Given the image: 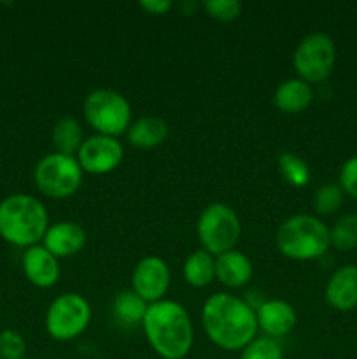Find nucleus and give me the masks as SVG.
<instances>
[{
  "instance_id": "obj_20",
  "label": "nucleus",
  "mask_w": 357,
  "mask_h": 359,
  "mask_svg": "<svg viewBox=\"0 0 357 359\" xmlns=\"http://www.w3.org/2000/svg\"><path fill=\"white\" fill-rule=\"evenodd\" d=\"M182 276L191 287H206L216 279V256L206 252L205 249H196L186 258Z\"/></svg>"
},
{
  "instance_id": "obj_19",
  "label": "nucleus",
  "mask_w": 357,
  "mask_h": 359,
  "mask_svg": "<svg viewBox=\"0 0 357 359\" xmlns=\"http://www.w3.org/2000/svg\"><path fill=\"white\" fill-rule=\"evenodd\" d=\"M147 309H149V304L142 297H139L133 290L119 291L114 297V302H112L114 321L118 323V326L126 330L142 326Z\"/></svg>"
},
{
  "instance_id": "obj_30",
  "label": "nucleus",
  "mask_w": 357,
  "mask_h": 359,
  "mask_svg": "<svg viewBox=\"0 0 357 359\" xmlns=\"http://www.w3.org/2000/svg\"><path fill=\"white\" fill-rule=\"evenodd\" d=\"M0 305H2V302H0Z\"/></svg>"
},
{
  "instance_id": "obj_25",
  "label": "nucleus",
  "mask_w": 357,
  "mask_h": 359,
  "mask_svg": "<svg viewBox=\"0 0 357 359\" xmlns=\"http://www.w3.org/2000/svg\"><path fill=\"white\" fill-rule=\"evenodd\" d=\"M240 359H284L282 347L270 337H255L240 351Z\"/></svg>"
},
{
  "instance_id": "obj_2",
  "label": "nucleus",
  "mask_w": 357,
  "mask_h": 359,
  "mask_svg": "<svg viewBox=\"0 0 357 359\" xmlns=\"http://www.w3.org/2000/svg\"><path fill=\"white\" fill-rule=\"evenodd\" d=\"M150 349L163 359H184L191 353L195 330L191 318L181 304L161 300L150 304L142 323Z\"/></svg>"
},
{
  "instance_id": "obj_8",
  "label": "nucleus",
  "mask_w": 357,
  "mask_h": 359,
  "mask_svg": "<svg viewBox=\"0 0 357 359\" xmlns=\"http://www.w3.org/2000/svg\"><path fill=\"white\" fill-rule=\"evenodd\" d=\"M293 65L304 83L317 84L328 79L336 65V44L331 35L314 32L301 39L294 49Z\"/></svg>"
},
{
  "instance_id": "obj_14",
  "label": "nucleus",
  "mask_w": 357,
  "mask_h": 359,
  "mask_svg": "<svg viewBox=\"0 0 357 359\" xmlns=\"http://www.w3.org/2000/svg\"><path fill=\"white\" fill-rule=\"evenodd\" d=\"M258 328L270 339L286 337L294 330L298 323V314L286 300H265L255 309Z\"/></svg>"
},
{
  "instance_id": "obj_11",
  "label": "nucleus",
  "mask_w": 357,
  "mask_h": 359,
  "mask_svg": "<svg viewBox=\"0 0 357 359\" xmlns=\"http://www.w3.org/2000/svg\"><path fill=\"white\" fill-rule=\"evenodd\" d=\"M170 280L172 273L168 263L160 256H146L133 269L132 290L150 305L164 300Z\"/></svg>"
},
{
  "instance_id": "obj_9",
  "label": "nucleus",
  "mask_w": 357,
  "mask_h": 359,
  "mask_svg": "<svg viewBox=\"0 0 357 359\" xmlns=\"http://www.w3.org/2000/svg\"><path fill=\"white\" fill-rule=\"evenodd\" d=\"M90 323V304L77 293L59 294L51 302L46 312V332L58 342H69L80 337Z\"/></svg>"
},
{
  "instance_id": "obj_3",
  "label": "nucleus",
  "mask_w": 357,
  "mask_h": 359,
  "mask_svg": "<svg viewBox=\"0 0 357 359\" xmlns=\"http://www.w3.org/2000/svg\"><path fill=\"white\" fill-rule=\"evenodd\" d=\"M49 228L44 203L27 193H14L0 202V237L16 248H31L42 242Z\"/></svg>"
},
{
  "instance_id": "obj_5",
  "label": "nucleus",
  "mask_w": 357,
  "mask_h": 359,
  "mask_svg": "<svg viewBox=\"0 0 357 359\" xmlns=\"http://www.w3.org/2000/svg\"><path fill=\"white\" fill-rule=\"evenodd\" d=\"M84 121L98 133L118 139L128 132L132 119V105L125 95L108 88L90 91L83 102Z\"/></svg>"
},
{
  "instance_id": "obj_6",
  "label": "nucleus",
  "mask_w": 357,
  "mask_h": 359,
  "mask_svg": "<svg viewBox=\"0 0 357 359\" xmlns=\"http://www.w3.org/2000/svg\"><path fill=\"white\" fill-rule=\"evenodd\" d=\"M196 235L202 249L212 256L233 251L241 235V223L234 209L226 203H210L202 210L196 223Z\"/></svg>"
},
{
  "instance_id": "obj_18",
  "label": "nucleus",
  "mask_w": 357,
  "mask_h": 359,
  "mask_svg": "<svg viewBox=\"0 0 357 359\" xmlns=\"http://www.w3.org/2000/svg\"><path fill=\"white\" fill-rule=\"evenodd\" d=\"M128 142L136 149H154L168 137V125L160 116H142L130 125Z\"/></svg>"
},
{
  "instance_id": "obj_21",
  "label": "nucleus",
  "mask_w": 357,
  "mask_h": 359,
  "mask_svg": "<svg viewBox=\"0 0 357 359\" xmlns=\"http://www.w3.org/2000/svg\"><path fill=\"white\" fill-rule=\"evenodd\" d=\"M51 139L56 149L55 153L65 154V156H77L84 142L80 123L72 116H63L52 126Z\"/></svg>"
},
{
  "instance_id": "obj_23",
  "label": "nucleus",
  "mask_w": 357,
  "mask_h": 359,
  "mask_svg": "<svg viewBox=\"0 0 357 359\" xmlns=\"http://www.w3.org/2000/svg\"><path fill=\"white\" fill-rule=\"evenodd\" d=\"M279 170L287 184L294 188H304L310 181V168L307 161L294 153H282L279 156Z\"/></svg>"
},
{
  "instance_id": "obj_31",
  "label": "nucleus",
  "mask_w": 357,
  "mask_h": 359,
  "mask_svg": "<svg viewBox=\"0 0 357 359\" xmlns=\"http://www.w3.org/2000/svg\"><path fill=\"white\" fill-rule=\"evenodd\" d=\"M24 359H28V358H24Z\"/></svg>"
},
{
  "instance_id": "obj_4",
  "label": "nucleus",
  "mask_w": 357,
  "mask_h": 359,
  "mask_svg": "<svg viewBox=\"0 0 357 359\" xmlns=\"http://www.w3.org/2000/svg\"><path fill=\"white\" fill-rule=\"evenodd\" d=\"M276 249L294 262H312L331 248L329 228L312 214H296L284 221L275 233Z\"/></svg>"
},
{
  "instance_id": "obj_7",
  "label": "nucleus",
  "mask_w": 357,
  "mask_h": 359,
  "mask_svg": "<svg viewBox=\"0 0 357 359\" xmlns=\"http://www.w3.org/2000/svg\"><path fill=\"white\" fill-rule=\"evenodd\" d=\"M83 168L76 156L46 154L34 168L35 188L49 198H69L83 184Z\"/></svg>"
},
{
  "instance_id": "obj_17",
  "label": "nucleus",
  "mask_w": 357,
  "mask_h": 359,
  "mask_svg": "<svg viewBox=\"0 0 357 359\" xmlns=\"http://www.w3.org/2000/svg\"><path fill=\"white\" fill-rule=\"evenodd\" d=\"M312 102L314 88L300 77L282 81L273 93V104L284 114H300L310 107Z\"/></svg>"
},
{
  "instance_id": "obj_10",
  "label": "nucleus",
  "mask_w": 357,
  "mask_h": 359,
  "mask_svg": "<svg viewBox=\"0 0 357 359\" xmlns=\"http://www.w3.org/2000/svg\"><path fill=\"white\" fill-rule=\"evenodd\" d=\"M76 158L86 174L105 175L121 165L125 149H122V144L114 137L97 133L90 139H84Z\"/></svg>"
},
{
  "instance_id": "obj_1",
  "label": "nucleus",
  "mask_w": 357,
  "mask_h": 359,
  "mask_svg": "<svg viewBox=\"0 0 357 359\" xmlns=\"http://www.w3.org/2000/svg\"><path fill=\"white\" fill-rule=\"evenodd\" d=\"M202 325L214 346L223 351H241L258 335L255 311L230 293H216L203 304Z\"/></svg>"
},
{
  "instance_id": "obj_27",
  "label": "nucleus",
  "mask_w": 357,
  "mask_h": 359,
  "mask_svg": "<svg viewBox=\"0 0 357 359\" xmlns=\"http://www.w3.org/2000/svg\"><path fill=\"white\" fill-rule=\"evenodd\" d=\"M27 342L16 330L0 332V359H24Z\"/></svg>"
},
{
  "instance_id": "obj_28",
  "label": "nucleus",
  "mask_w": 357,
  "mask_h": 359,
  "mask_svg": "<svg viewBox=\"0 0 357 359\" xmlns=\"http://www.w3.org/2000/svg\"><path fill=\"white\" fill-rule=\"evenodd\" d=\"M338 184L345 195L357 200V154L349 158V160L342 165V168H340Z\"/></svg>"
},
{
  "instance_id": "obj_13",
  "label": "nucleus",
  "mask_w": 357,
  "mask_h": 359,
  "mask_svg": "<svg viewBox=\"0 0 357 359\" xmlns=\"http://www.w3.org/2000/svg\"><path fill=\"white\" fill-rule=\"evenodd\" d=\"M42 245L56 258H70L80 252L86 245V231L74 221H58L49 224Z\"/></svg>"
},
{
  "instance_id": "obj_15",
  "label": "nucleus",
  "mask_w": 357,
  "mask_h": 359,
  "mask_svg": "<svg viewBox=\"0 0 357 359\" xmlns=\"http://www.w3.org/2000/svg\"><path fill=\"white\" fill-rule=\"evenodd\" d=\"M324 298L331 309L350 312L357 307V266L343 265L328 279Z\"/></svg>"
},
{
  "instance_id": "obj_26",
  "label": "nucleus",
  "mask_w": 357,
  "mask_h": 359,
  "mask_svg": "<svg viewBox=\"0 0 357 359\" xmlns=\"http://www.w3.org/2000/svg\"><path fill=\"white\" fill-rule=\"evenodd\" d=\"M202 7L212 20L223 23L234 21L241 14V4L238 0H206Z\"/></svg>"
},
{
  "instance_id": "obj_22",
  "label": "nucleus",
  "mask_w": 357,
  "mask_h": 359,
  "mask_svg": "<svg viewBox=\"0 0 357 359\" xmlns=\"http://www.w3.org/2000/svg\"><path fill=\"white\" fill-rule=\"evenodd\" d=\"M331 245L338 251H352L357 248V214L350 212L340 217L332 228H329Z\"/></svg>"
},
{
  "instance_id": "obj_29",
  "label": "nucleus",
  "mask_w": 357,
  "mask_h": 359,
  "mask_svg": "<svg viewBox=\"0 0 357 359\" xmlns=\"http://www.w3.org/2000/svg\"><path fill=\"white\" fill-rule=\"evenodd\" d=\"M139 6L147 14L161 16V14H167L174 7V2L172 0H142V2H139Z\"/></svg>"
},
{
  "instance_id": "obj_24",
  "label": "nucleus",
  "mask_w": 357,
  "mask_h": 359,
  "mask_svg": "<svg viewBox=\"0 0 357 359\" xmlns=\"http://www.w3.org/2000/svg\"><path fill=\"white\" fill-rule=\"evenodd\" d=\"M343 200H345V193L340 188V184L329 182V184L321 186V188L314 193L312 209H314L315 214H318V216H329V214H335L336 210L343 205Z\"/></svg>"
},
{
  "instance_id": "obj_12",
  "label": "nucleus",
  "mask_w": 357,
  "mask_h": 359,
  "mask_svg": "<svg viewBox=\"0 0 357 359\" xmlns=\"http://www.w3.org/2000/svg\"><path fill=\"white\" fill-rule=\"evenodd\" d=\"M23 273L30 284L41 290L52 287L59 279V262L42 244L24 249L21 258Z\"/></svg>"
},
{
  "instance_id": "obj_16",
  "label": "nucleus",
  "mask_w": 357,
  "mask_h": 359,
  "mask_svg": "<svg viewBox=\"0 0 357 359\" xmlns=\"http://www.w3.org/2000/svg\"><path fill=\"white\" fill-rule=\"evenodd\" d=\"M252 273H254L252 262L238 249L216 256V279L223 286L231 290L247 286L252 279Z\"/></svg>"
}]
</instances>
